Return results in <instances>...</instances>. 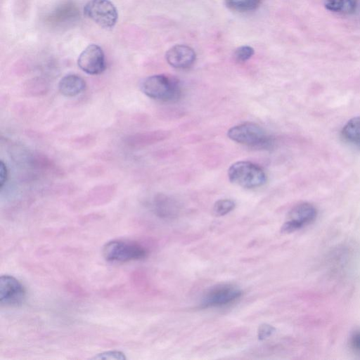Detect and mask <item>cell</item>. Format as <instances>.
Wrapping results in <instances>:
<instances>
[{
  "label": "cell",
  "mask_w": 360,
  "mask_h": 360,
  "mask_svg": "<svg viewBox=\"0 0 360 360\" xmlns=\"http://www.w3.org/2000/svg\"><path fill=\"white\" fill-rule=\"evenodd\" d=\"M58 87L63 96L71 98L80 94L85 90L86 82L77 75L68 74L60 79Z\"/></svg>",
  "instance_id": "obj_11"
},
{
  "label": "cell",
  "mask_w": 360,
  "mask_h": 360,
  "mask_svg": "<svg viewBox=\"0 0 360 360\" xmlns=\"http://www.w3.org/2000/svg\"><path fill=\"white\" fill-rule=\"evenodd\" d=\"M154 210L158 216L164 219H174L179 214V204L174 199L164 195L158 196L154 201Z\"/></svg>",
  "instance_id": "obj_12"
},
{
  "label": "cell",
  "mask_w": 360,
  "mask_h": 360,
  "mask_svg": "<svg viewBox=\"0 0 360 360\" xmlns=\"http://www.w3.org/2000/svg\"><path fill=\"white\" fill-rule=\"evenodd\" d=\"M229 181L245 188H255L264 185L266 175L257 165L249 161H238L228 169Z\"/></svg>",
  "instance_id": "obj_2"
},
{
  "label": "cell",
  "mask_w": 360,
  "mask_h": 360,
  "mask_svg": "<svg viewBox=\"0 0 360 360\" xmlns=\"http://www.w3.org/2000/svg\"><path fill=\"white\" fill-rule=\"evenodd\" d=\"M91 359H126L125 354L117 350H109L97 354Z\"/></svg>",
  "instance_id": "obj_19"
},
{
  "label": "cell",
  "mask_w": 360,
  "mask_h": 360,
  "mask_svg": "<svg viewBox=\"0 0 360 360\" xmlns=\"http://www.w3.org/2000/svg\"><path fill=\"white\" fill-rule=\"evenodd\" d=\"M84 13L105 29L113 27L118 18L117 8L110 0H89L84 7Z\"/></svg>",
  "instance_id": "obj_5"
},
{
  "label": "cell",
  "mask_w": 360,
  "mask_h": 360,
  "mask_svg": "<svg viewBox=\"0 0 360 360\" xmlns=\"http://www.w3.org/2000/svg\"><path fill=\"white\" fill-rule=\"evenodd\" d=\"M196 54L194 50L183 44H177L170 48L165 54L167 62L173 68L185 69L195 62Z\"/></svg>",
  "instance_id": "obj_10"
},
{
  "label": "cell",
  "mask_w": 360,
  "mask_h": 360,
  "mask_svg": "<svg viewBox=\"0 0 360 360\" xmlns=\"http://www.w3.org/2000/svg\"><path fill=\"white\" fill-rule=\"evenodd\" d=\"M77 10L73 4H65L61 5L52 13L49 20L53 23L69 22L77 18Z\"/></svg>",
  "instance_id": "obj_14"
},
{
  "label": "cell",
  "mask_w": 360,
  "mask_h": 360,
  "mask_svg": "<svg viewBox=\"0 0 360 360\" xmlns=\"http://www.w3.org/2000/svg\"><path fill=\"white\" fill-rule=\"evenodd\" d=\"M350 345L356 353L360 354V330L353 333L350 338Z\"/></svg>",
  "instance_id": "obj_21"
},
{
  "label": "cell",
  "mask_w": 360,
  "mask_h": 360,
  "mask_svg": "<svg viewBox=\"0 0 360 360\" xmlns=\"http://www.w3.org/2000/svg\"><path fill=\"white\" fill-rule=\"evenodd\" d=\"M228 137L232 141L253 147H266L271 141L266 131L252 122L242 123L230 128Z\"/></svg>",
  "instance_id": "obj_4"
},
{
  "label": "cell",
  "mask_w": 360,
  "mask_h": 360,
  "mask_svg": "<svg viewBox=\"0 0 360 360\" xmlns=\"http://www.w3.org/2000/svg\"><path fill=\"white\" fill-rule=\"evenodd\" d=\"M242 295V290L231 284H221L211 289L203 298L202 306L220 307L230 304Z\"/></svg>",
  "instance_id": "obj_9"
},
{
  "label": "cell",
  "mask_w": 360,
  "mask_h": 360,
  "mask_svg": "<svg viewBox=\"0 0 360 360\" xmlns=\"http://www.w3.org/2000/svg\"><path fill=\"white\" fill-rule=\"evenodd\" d=\"M274 326L268 323H262L259 326L257 330V337L259 340H264L269 338L275 332Z\"/></svg>",
  "instance_id": "obj_20"
},
{
  "label": "cell",
  "mask_w": 360,
  "mask_h": 360,
  "mask_svg": "<svg viewBox=\"0 0 360 360\" xmlns=\"http://www.w3.org/2000/svg\"><path fill=\"white\" fill-rule=\"evenodd\" d=\"M225 2L233 10L247 12L258 8L261 0H225Z\"/></svg>",
  "instance_id": "obj_16"
},
{
  "label": "cell",
  "mask_w": 360,
  "mask_h": 360,
  "mask_svg": "<svg viewBox=\"0 0 360 360\" xmlns=\"http://www.w3.org/2000/svg\"><path fill=\"white\" fill-rule=\"evenodd\" d=\"M103 255L108 262L123 263L144 259L147 250L136 242L113 240L105 244Z\"/></svg>",
  "instance_id": "obj_3"
},
{
  "label": "cell",
  "mask_w": 360,
  "mask_h": 360,
  "mask_svg": "<svg viewBox=\"0 0 360 360\" xmlns=\"http://www.w3.org/2000/svg\"><path fill=\"white\" fill-rule=\"evenodd\" d=\"M254 53L252 47L244 45L236 49L234 57L238 62H245L253 56Z\"/></svg>",
  "instance_id": "obj_18"
},
{
  "label": "cell",
  "mask_w": 360,
  "mask_h": 360,
  "mask_svg": "<svg viewBox=\"0 0 360 360\" xmlns=\"http://www.w3.org/2000/svg\"><path fill=\"white\" fill-rule=\"evenodd\" d=\"M357 4L358 0H324V6L327 10L342 14L353 13Z\"/></svg>",
  "instance_id": "obj_15"
},
{
  "label": "cell",
  "mask_w": 360,
  "mask_h": 360,
  "mask_svg": "<svg viewBox=\"0 0 360 360\" xmlns=\"http://www.w3.org/2000/svg\"><path fill=\"white\" fill-rule=\"evenodd\" d=\"M26 298L23 285L15 277L3 275L0 278V303L6 307L22 305Z\"/></svg>",
  "instance_id": "obj_6"
},
{
  "label": "cell",
  "mask_w": 360,
  "mask_h": 360,
  "mask_svg": "<svg viewBox=\"0 0 360 360\" xmlns=\"http://www.w3.org/2000/svg\"><path fill=\"white\" fill-rule=\"evenodd\" d=\"M341 135L346 142L360 147V117L349 120L343 127Z\"/></svg>",
  "instance_id": "obj_13"
},
{
  "label": "cell",
  "mask_w": 360,
  "mask_h": 360,
  "mask_svg": "<svg viewBox=\"0 0 360 360\" xmlns=\"http://www.w3.org/2000/svg\"><path fill=\"white\" fill-rule=\"evenodd\" d=\"M8 179V169L6 164L1 160L0 162V188H3Z\"/></svg>",
  "instance_id": "obj_22"
},
{
  "label": "cell",
  "mask_w": 360,
  "mask_h": 360,
  "mask_svg": "<svg viewBox=\"0 0 360 360\" xmlns=\"http://www.w3.org/2000/svg\"><path fill=\"white\" fill-rule=\"evenodd\" d=\"M236 206L231 199H220L215 202L213 206V213L217 217H221L231 212Z\"/></svg>",
  "instance_id": "obj_17"
},
{
  "label": "cell",
  "mask_w": 360,
  "mask_h": 360,
  "mask_svg": "<svg viewBox=\"0 0 360 360\" xmlns=\"http://www.w3.org/2000/svg\"><path fill=\"white\" fill-rule=\"evenodd\" d=\"M316 207L309 202L295 205L288 213V220L283 224L281 232L291 233L311 223L316 217Z\"/></svg>",
  "instance_id": "obj_7"
},
{
  "label": "cell",
  "mask_w": 360,
  "mask_h": 360,
  "mask_svg": "<svg viewBox=\"0 0 360 360\" xmlns=\"http://www.w3.org/2000/svg\"><path fill=\"white\" fill-rule=\"evenodd\" d=\"M141 90L148 97L162 101H176L181 92L177 81L164 75L145 78L141 84Z\"/></svg>",
  "instance_id": "obj_1"
},
{
  "label": "cell",
  "mask_w": 360,
  "mask_h": 360,
  "mask_svg": "<svg viewBox=\"0 0 360 360\" xmlns=\"http://www.w3.org/2000/svg\"><path fill=\"white\" fill-rule=\"evenodd\" d=\"M77 65L83 72L89 75L101 74L105 69L103 49L97 44H89L79 56Z\"/></svg>",
  "instance_id": "obj_8"
}]
</instances>
